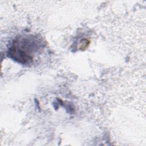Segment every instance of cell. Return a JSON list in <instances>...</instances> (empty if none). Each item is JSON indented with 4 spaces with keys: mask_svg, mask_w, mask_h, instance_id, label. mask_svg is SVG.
<instances>
[{
    "mask_svg": "<svg viewBox=\"0 0 146 146\" xmlns=\"http://www.w3.org/2000/svg\"><path fill=\"white\" fill-rule=\"evenodd\" d=\"M25 41L17 40L13 43L9 50V54L14 60L22 63H27L33 59V56L30 53L34 51V44L30 43V40L24 39Z\"/></svg>",
    "mask_w": 146,
    "mask_h": 146,
    "instance_id": "1",
    "label": "cell"
}]
</instances>
